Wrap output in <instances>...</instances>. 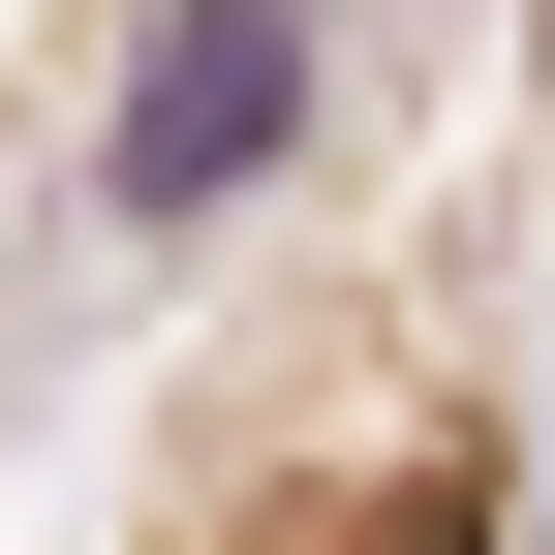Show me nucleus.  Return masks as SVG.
<instances>
[{"label":"nucleus","instance_id":"obj_1","mask_svg":"<svg viewBox=\"0 0 555 555\" xmlns=\"http://www.w3.org/2000/svg\"><path fill=\"white\" fill-rule=\"evenodd\" d=\"M278 124H309V62H278V31H155V62H124V185H247Z\"/></svg>","mask_w":555,"mask_h":555},{"label":"nucleus","instance_id":"obj_2","mask_svg":"<svg viewBox=\"0 0 555 555\" xmlns=\"http://www.w3.org/2000/svg\"><path fill=\"white\" fill-rule=\"evenodd\" d=\"M339 555H494V433H433V463H401V494L339 525Z\"/></svg>","mask_w":555,"mask_h":555}]
</instances>
